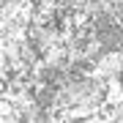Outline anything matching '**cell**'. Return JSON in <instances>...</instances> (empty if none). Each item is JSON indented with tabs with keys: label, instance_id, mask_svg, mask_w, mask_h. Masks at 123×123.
Wrapping results in <instances>:
<instances>
[{
	"label": "cell",
	"instance_id": "6da1fadb",
	"mask_svg": "<svg viewBox=\"0 0 123 123\" xmlns=\"http://www.w3.org/2000/svg\"><path fill=\"white\" fill-rule=\"evenodd\" d=\"M90 74L110 82V79H120L123 77V52L118 49H104L90 66Z\"/></svg>",
	"mask_w": 123,
	"mask_h": 123
}]
</instances>
